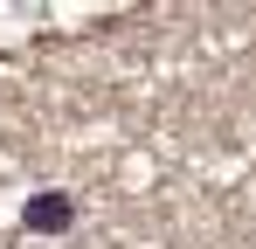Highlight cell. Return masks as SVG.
Instances as JSON below:
<instances>
[{"mask_svg":"<svg viewBox=\"0 0 256 249\" xmlns=\"http://www.w3.org/2000/svg\"><path fill=\"white\" fill-rule=\"evenodd\" d=\"M21 222H28L35 236H56V228H70V201H62V194H35Z\"/></svg>","mask_w":256,"mask_h":249,"instance_id":"1","label":"cell"}]
</instances>
